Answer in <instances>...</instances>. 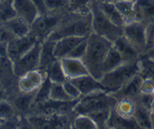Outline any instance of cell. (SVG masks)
<instances>
[{"instance_id":"6da1fadb","label":"cell","mask_w":154,"mask_h":129,"mask_svg":"<svg viewBox=\"0 0 154 129\" xmlns=\"http://www.w3.org/2000/svg\"><path fill=\"white\" fill-rule=\"evenodd\" d=\"M112 45L113 42L94 32L87 37V48L82 61L89 74L95 79L101 80L103 77L102 65Z\"/></svg>"},{"instance_id":"7a4b0ae2","label":"cell","mask_w":154,"mask_h":129,"mask_svg":"<svg viewBox=\"0 0 154 129\" xmlns=\"http://www.w3.org/2000/svg\"><path fill=\"white\" fill-rule=\"evenodd\" d=\"M93 33L92 14H79L67 10L57 28L48 40H57L64 37H88Z\"/></svg>"},{"instance_id":"3957f363","label":"cell","mask_w":154,"mask_h":129,"mask_svg":"<svg viewBox=\"0 0 154 129\" xmlns=\"http://www.w3.org/2000/svg\"><path fill=\"white\" fill-rule=\"evenodd\" d=\"M117 99L110 92L100 91L82 96L73 107L75 115H89L104 109H113Z\"/></svg>"},{"instance_id":"277c9868","label":"cell","mask_w":154,"mask_h":129,"mask_svg":"<svg viewBox=\"0 0 154 129\" xmlns=\"http://www.w3.org/2000/svg\"><path fill=\"white\" fill-rule=\"evenodd\" d=\"M140 73V60L137 62H123L121 65L103 75L100 82L110 93L123 87L133 76Z\"/></svg>"},{"instance_id":"5b68a950","label":"cell","mask_w":154,"mask_h":129,"mask_svg":"<svg viewBox=\"0 0 154 129\" xmlns=\"http://www.w3.org/2000/svg\"><path fill=\"white\" fill-rule=\"evenodd\" d=\"M93 32L114 42L123 35V28L113 24L101 10L98 0H95L91 7Z\"/></svg>"},{"instance_id":"8992f818","label":"cell","mask_w":154,"mask_h":129,"mask_svg":"<svg viewBox=\"0 0 154 129\" xmlns=\"http://www.w3.org/2000/svg\"><path fill=\"white\" fill-rule=\"evenodd\" d=\"M66 11H56L45 15H38L29 26V34L38 41L48 40L60 24Z\"/></svg>"},{"instance_id":"52a82bcc","label":"cell","mask_w":154,"mask_h":129,"mask_svg":"<svg viewBox=\"0 0 154 129\" xmlns=\"http://www.w3.org/2000/svg\"><path fill=\"white\" fill-rule=\"evenodd\" d=\"M42 43V41H38L26 54L11 62L12 72L14 76L19 78L29 71L38 70Z\"/></svg>"},{"instance_id":"ba28073f","label":"cell","mask_w":154,"mask_h":129,"mask_svg":"<svg viewBox=\"0 0 154 129\" xmlns=\"http://www.w3.org/2000/svg\"><path fill=\"white\" fill-rule=\"evenodd\" d=\"M123 36L140 53V55L145 51L147 43L146 25L139 21L126 24L123 27Z\"/></svg>"},{"instance_id":"9c48e42d","label":"cell","mask_w":154,"mask_h":129,"mask_svg":"<svg viewBox=\"0 0 154 129\" xmlns=\"http://www.w3.org/2000/svg\"><path fill=\"white\" fill-rule=\"evenodd\" d=\"M31 34L15 37L8 43V59L13 62L26 54L38 42Z\"/></svg>"},{"instance_id":"30bf717a","label":"cell","mask_w":154,"mask_h":129,"mask_svg":"<svg viewBox=\"0 0 154 129\" xmlns=\"http://www.w3.org/2000/svg\"><path fill=\"white\" fill-rule=\"evenodd\" d=\"M46 73L41 70L29 71L18 78L17 88L20 93H31L38 89L44 80L46 79Z\"/></svg>"},{"instance_id":"8fae6325","label":"cell","mask_w":154,"mask_h":129,"mask_svg":"<svg viewBox=\"0 0 154 129\" xmlns=\"http://www.w3.org/2000/svg\"><path fill=\"white\" fill-rule=\"evenodd\" d=\"M143 77L140 75V73H138L133 76L123 87L119 90L111 93L116 99L120 98H127L131 100H136L137 97L140 94V88L142 83Z\"/></svg>"},{"instance_id":"7c38bea8","label":"cell","mask_w":154,"mask_h":129,"mask_svg":"<svg viewBox=\"0 0 154 129\" xmlns=\"http://www.w3.org/2000/svg\"><path fill=\"white\" fill-rule=\"evenodd\" d=\"M70 81L78 88L82 96L88 95V94L96 93V92H100V91H107L104 87L100 80L95 79L91 74L83 75L80 77H77L75 79H72Z\"/></svg>"},{"instance_id":"4fadbf2b","label":"cell","mask_w":154,"mask_h":129,"mask_svg":"<svg viewBox=\"0 0 154 129\" xmlns=\"http://www.w3.org/2000/svg\"><path fill=\"white\" fill-rule=\"evenodd\" d=\"M136 21L144 25L154 22V0H134Z\"/></svg>"},{"instance_id":"5bb4252c","label":"cell","mask_w":154,"mask_h":129,"mask_svg":"<svg viewBox=\"0 0 154 129\" xmlns=\"http://www.w3.org/2000/svg\"><path fill=\"white\" fill-rule=\"evenodd\" d=\"M85 38H87V37L70 36V37H64V38L55 40V46H54L55 57L58 60L66 58L70 54V52L74 49V47L77 44H79Z\"/></svg>"},{"instance_id":"9a60e30c","label":"cell","mask_w":154,"mask_h":129,"mask_svg":"<svg viewBox=\"0 0 154 129\" xmlns=\"http://www.w3.org/2000/svg\"><path fill=\"white\" fill-rule=\"evenodd\" d=\"M63 69L68 80L75 79L83 75L89 74L88 70L85 67V63L80 59L73 58H63L61 60Z\"/></svg>"},{"instance_id":"2e32d148","label":"cell","mask_w":154,"mask_h":129,"mask_svg":"<svg viewBox=\"0 0 154 129\" xmlns=\"http://www.w3.org/2000/svg\"><path fill=\"white\" fill-rule=\"evenodd\" d=\"M114 47L119 52L124 62H137L140 58V53L135 49L122 35L113 42Z\"/></svg>"},{"instance_id":"e0dca14e","label":"cell","mask_w":154,"mask_h":129,"mask_svg":"<svg viewBox=\"0 0 154 129\" xmlns=\"http://www.w3.org/2000/svg\"><path fill=\"white\" fill-rule=\"evenodd\" d=\"M13 5L17 16L23 18L29 24H31L40 15L31 0H13Z\"/></svg>"},{"instance_id":"ac0fdd59","label":"cell","mask_w":154,"mask_h":129,"mask_svg":"<svg viewBox=\"0 0 154 129\" xmlns=\"http://www.w3.org/2000/svg\"><path fill=\"white\" fill-rule=\"evenodd\" d=\"M54 46L55 40H46L42 43L41 49V55H40V67L38 70H41L46 73L48 68L58 59L54 55Z\"/></svg>"},{"instance_id":"d6986e66","label":"cell","mask_w":154,"mask_h":129,"mask_svg":"<svg viewBox=\"0 0 154 129\" xmlns=\"http://www.w3.org/2000/svg\"><path fill=\"white\" fill-rule=\"evenodd\" d=\"M3 24L15 37H22L29 34L30 24H29L26 20L19 17L18 16L10 18V20L4 22Z\"/></svg>"},{"instance_id":"ffe728a7","label":"cell","mask_w":154,"mask_h":129,"mask_svg":"<svg viewBox=\"0 0 154 129\" xmlns=\"http://www.w3.org/2000/svg\"><path fill=\"white\" fill-rule=\"evenodd\" d=\"M135 101L131 99H127V98H120L117 99L114 107H113V111L124 117V118H134V114H135Z\"/></svg>"},{"instance_id":"44dd1931","label":"cell","mask_w":154,"mask_h":129,"mask_svg":"<svg viewBox=\"0 0 154 129\" xmlns=\"http://www.w3.org/2000/svg\"><path fill=\"white\" fill-rule=\"evenodd\" d=\"M98 4H99L101 10L103 11V13L106 15V16L113 24L117 25L119 27H122V28L125 26V22L123 20V17L120 15L119 9L117 8V7H116V5L114 3L101 2L98 0Z\"/></svg>"},{"instance_id":"7402d4cb","label":"cell","mask_w":154,"mask_h":129,"mask_svg":"<svg viewBox=\"0 0 154 129\" xmlns=\"http://www.w3.org/2000/svg\"><path fill=\"white\" fill-rule=\"evenodd\" d=\"M106 128L126 129V128H140V127H139L136 120H135V118H129V119L124 118V117L116 114L112 109L110 117L106 124Z\"/></svg>"},{"instance_id":"603a6c76","label":"cell","mask_w":154,"mask_h":129,"mask_svg":"<svg viewBox=\"0 0 154 129\" xmlns=\"http://www.w3.org/2000/svg\"><path fill=\"white\" fill-rule=\"evenodd\" d=\"M123 62H124V61L121 57V55L117 50V49L114 47V45H112L111 49L109 50V51L106 54V56L104 62H103V65H102L103 75L105 74V73L111 71L114 69L119 67Z\"/></svg>"},{"instance_id":"cb8c5ba5","label":"cell","mask_w":154,"mask_h":129,"mask_svg":"<svg viewBox=\"0 0 154 129\" xmlns=\"http://www.w3.org/2000/svg\"><path fill=\"white\" fill-rule=\"evenodd\" d=\"M114 4L122 16L125 25L136 21L134 0H121V1H118Z\"/></svg>"},{"instance_id":"d4e9b609","label":"cell","mask_w":154,"mask_h":129,"mask_svg":"<svg viewBox=\"0 0 154 129\" xmlns=\"http://www.w3.org/2000/svg\"><path fill=\"white\" fill-rule=\"evenodd\" d=\"M135 114L134 118L136 120L140 128H151L150 124V111L149 109L140 104L138 102H135Z\"/></svg>"},{"instance_id":"484cf974","label":"cell","mask_w":154,"mask_h":129,"mask_svg":"<svg viewBox=\"0 0 154 129\" xmlns=\"http://www.w3.org/2000/svg\"><path fill=\"white\" fill-rule=\"evenodd\" d=\"M46 75L51 82L63 83L68 80L63 69L61 60H57L48 68L46 70Z\"/></svg>"},{"instance_id":"4316f807","label":"cell","mask_w":154,"mask_h":129,"mask_svg":"<svg viewBox=\"0 0 154 129\" xmlns=\"http://www.w3.org/2000/svg\"><path fill=\"white\" fill-rule=\"evenodd\" d=\"M50 100L55 102H70L73 101L66 93L63 83L51 82L50 91Z\"/></svg>"},{"instance_id":"83f0119b","label":"cell","mask_w":154,"mask_h":129,"mask_svg":"<svg viewBox=\"0 0 154 129\" xmlns=\"http://www.w3.org/2000/svg\"><path fill=\"white\" fill-rule=\"evenodd\" d=\"M94 1L95 0H69L68 10L79 14H89Z\"/></svg>"},{"instance_id":"f1b7e54d","label":"cell","mask_w":154,"mask_h":129,"mask_svg":"<svg viewBox=\"0 0 154 129\" xmlns=\"http://www.w3.org/2000/svg\"><path fill=\"white\" fill-rule=\"evenodd\" d=\"M51 86V82L50 81V79L48 77H46V79L44 80L42 84L38 87V89L37 90L35 99H34V103H33L32 105L42 104V103L50 100Z\"/></svg>"},{"instance_id":"f546056e","label":"cell","mask_w":154,"mask_h":129,"mask_svg":"<svg viewBox=\"0 0 154 129\" xmlns=\"http://www.w3.org/2000/svg\"><path fill=\"white\" fill-rule=\"evenodd\" d=\"M16 16L17 13L14 8L13 0L0 1V23H4Z\"/></svg>"},{"instance_id":"4dcf8cb0","label":"cell","mask_w":154,"mask_h":129,"mask_svg":"<svg viewBox=\"0 0 154 129\" xmlns=\"http://www.w3.org/2000/svg\"><path fill=\"white\" fill-rule=\"evenodd\" d=\"M140 73L143 78L154 79V60L152 58L140 56Z\"/></svg>"},{"instance_id":"1f68e13d","label":"cell","mask_w":154,"mask_h":129,"mask_svg":"<svg viewBox=\"0 0 154 129\" xmlns=\"http://www.w3.org/2000/svg\"><path fill=\"white\" fill-rule=\"evenodd\" d=\"M76 129H96L94 121L87 115H76L72 121V126Z\"/></svg>"},{"instance_id":"d6a6232c","label":"cell","mask_w":154,"mask_h":129,"mask_svg":"<svg viewBox=\"0 0 154 129\" xmlns=\"http://www.w3.org/2000/svg\"><path fill=\"white\" fill-rule=\"evenodd\" d=\"M111 112L112 109H104L97 112L89 114L87 116H89L94 121L97 128H106V124L110 117Z\"/></svg>"},{"instance_id":"836d02e7","label":"cell","mask_w":154,"mask_h":129,"mask_svg":"<svg viewBox=\"0 0 154 129\" xmlns=\"http://www.w3.org/2000/svg\"><path fill=\"white\" fill-rule=\"evenodd\" d=\"M16 109L13 104L7 99L0 101V117L4 119H8L16 116Z\"/></svg>"},{"instance_id":"e575fe53","label":"cell","mask_w":154,"mask_h":129,"mask_svg":"<svg viewBox=\"0 0 154 129\" xmlns=\"http://www.w3.org/2000/svg\"><path fill=\"white\" fill-rule=\"evenodd\" d=\"M46 7L49 12L68 10L69 0H45Z\"/></svg>"},{"instance_id":"d590c367","label":"cell","mask_w":154,"mask_h":129,"mask_svg":"<svg viewBox=\"0 0 154 129\" xmlns=\"http://www.w3.org/2000/svg\"><path fill=\"white\" fill-rule=\"evenodd\" d=\"M86 48H87V38H85V40H83L79 44H77L74 49L70 52V54L67 57L69 58H73V59H80L82 60L84 55L86 51Z\"/></svg>"},{"instance_id":"8d00e7d4","label":"cell","mask_w":154,"mask_h":129,"mask_svg":"<svg viewBox=\"0 0 154 129\" xmlns=\"http://www.w3.org/2000/svg\"><path fill=\"white\" fill-rule=\"evenodd\" d=\"M64 89L66 91L67 94L72 99V100H78L82 97V94L77 88L70 80H67L63 82Z\"/></svg>"},{"instance_id":"74e56055","label":"cell","mask_w":154,"mask_h":129,"mask_svg":"<svg viewBox=\"0 0 154 129\" xmlns=\"http://www.w3.org/2000/svg\"><path fill=\"white\" fill-rule=\"evenodd\" d=\"M13 38H15V36L7 28L3 23H0V42L8 44Z\"/></svg>"},{"instance_id":"f35d334b","label":"cell","mask_w":154,"mask_h":129,"mask_svg":"<svg viewBox=\"0 0 154 129\" xmlns=\"http://www.w3.org/2000/svg\"><path fill=\"white\" fill-rule=\"evenodd\" d=\"M154 90V79L151 78H143L140 93L141 94H152Z\"/></svg>"},{"instance_id":"ab89813d","label":"cell","mask_w":154,"mask_h":129,"mask_svg":"<svg viewBox=\"0 0 154 129\" xmlns=\"http://www.w3.org/2000/svg\"><path fill=\"white\" fill-rule=\"evenodd\" d=\"M32 3L34 4V6L36 7V8L38 11V14L40 15H45L50 13L46 4H45V0H31Z\"/></svg>"},{"instance_id":"60d3db41","label":"cell","mask_w":154,"mask_h":129,"mask_svg":"<svg viewBox=\"0 0 154 129\" xmlns=\"http://www.w3.org/2000/svg\"><path fill=\"white\" fill-rule=\"evenodd\" d=\"M0 57L8 58V44L0 42Z\"/></svg>"},{"instance_id":"b9f144b4","label":"cell","mask_w":154,"mask_h":129,"mask_svg":"<svg viewBox=\"0 0 154 129\" xmlns=\"http://www.w3.org/2000/svg\"><path fill=\"white\" fill-rule=\"evenodd\" d=\"M6 99V92L3 89H0V101Z\"/></svg>"},{"instance_id":"7bdbcfd3","label":"cell","mask_w":154,"mask_h":129,"mask_svg":"<svg viewBox=\"0 0 154 129\" xmlns=\"http://www.w3.org/2000/svg\"><path fill=\"white\" fill-rule=\"evenodd\" d=\"M150 124H151V128L154 129V114L150 113Z\"/></svg>"},{"instance_id":"ee69618b","label":"cell","mask_w":154,"mask_h":129,"mask_svg":"<svg viewBox=\"0 0 154 129\" xmlns=\"http://www.w3.org/2000/svg\"><path fill=\"white\" fill-rule=\"evenodd\" d=\"M149 111H150L151 114H154V99L151 102V104H150V107H149Z\"/></svg>"},{"instance_id":"f6af8a7d","label":"cell","mask_w":154,"mask_h":129,"mask_svg":"<svg viewBox=\"0 0 154 129\" xmlns=\"http://www.w3.org/2000/svg\"><path fill=\"white\" fill-rule=\"evenodd\" d=\"M101 2H110V3H116L118 1H121V0H99Z\"/></svg>"},{"instance_id":"bcb514c9","label":"cell","mask_w":154,"mask_h":129,"mask_svg":"<svg viewBox=\"0 0 154 129\" xmlns=\"http://www.w3.org/2000/svg\"><path fill=\"white\" fill-rule=\"evenodd\" d=\"M5 121H6V119L0 117V128H3V125L5 124Z\"/></svg>"},{"instance_id":"7dc6e473","label":"cell","mask_w":154,"mask_h":129,"mask_svg":"<svg viewBox=\"0 0 154 129\" xmlns=\"http://www.w3.org/2000/svg\"><path fill=\"white\" fill-rule=\"evenodd\" d=\"M152 94H153V95H154V90H153V93H152Z\"/></svg>"},{"instance_id":"c3c4849f","label":"cell","mask_w":154,"mask_h":129,"mask_svg":"<svg viewBox=\"0 0 154 129\" xmlns=\"http://www.w3.org/2000/svg\"><path fill=\"white\" fill-rule=\"evenodd\" d=\"M152 59H153V60H154V58H152Z\"/></svg>"}]
</instances>
